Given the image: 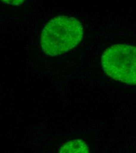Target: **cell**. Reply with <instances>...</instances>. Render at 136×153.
<instances>
[{"label":"cell","mask_w":136,"mask_h":153,"mask_svg":"<svg viewBox=\"0 0 136 153\" xmlns=\"http://www.w3.org/2000/svg\"><path fill=\"white\" fill-rule=\"evenodd\" d=\"M60 153H87L89 150L87 146L82 140H76L63 145L59 150Z\"/></svg>","instance_id":"obj_3"},{"label":"cell","mask_w":136,"mask_h":153,"mask_svg":"<svg viewBox=\"0 0 136 153\" xmlns=\"http://www.w3.org/2000/svg\"><path fill=\"white\" fill-rule=\"evenodd\" d=\"M83 34L82 24L68 16H58L49 21L40 36L43 51L49 56L65 53L77 46Z\"/></svg>","instance_id":"obj_1"},{"label":"cell","mask_w":136,"mask_h":153,"mask_svg":"<svg viewBox=\"0 0 136 153\" xmlns=\"http://www.w3.org/2000/svg\"><path fill=\"white\" fill-rule=\"evenodd\" d=\"M104 73L112 78L128 84H136V47L115 44L101 57Z\"/></svg>","instance_id":"obj_2"},{"label":"cell","mask_w":136,"mask_h":153,"mask_svg":"<svg viewBox=\"0 0 136 153\" xmlns=\"http://www.w3.org/2000/svg\"><path fill=\"white\" fill-rule=\"evenodd\" d=\"M3 2L10 5H20L24 2L25 0H1Z\"/></svg>","instance_id":"obj_4"}]
</instances>
